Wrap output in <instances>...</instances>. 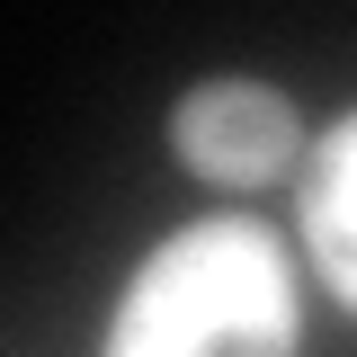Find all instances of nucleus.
Instances as JSON below:
<instances>
[{"instance_id":"nucleus-1","label":"nucleus","mask_w":357,"mask_h":357,"mask_svg":"<svg viewBox=\"0 0 357 357\" xmlns=\"http://www.w3.org/2000/svg\"><path fill=\"white\" fill-rule=\"evenodd\" d=\"M304 304L277 232L250 215H206L134 268L107 321V357H295Z\"/></svg>"},{"instance_id":"nucleus-2","label":"nucleus","mask_w":357,"mask_h":357,"mask_svg":"<svg viewBox=\"0 0 357 357\" xmlns=\"http://www.w3.org/2000/svg\"><path fill=\"white\" fill-rule=\"evenodd\" d=\"M170 152L206 188H268V178L295 170L304 116H295L286 89H268V81H197L170 107Z\"/></svg>"},{"instance_id":"nucleus-3","label":"nucleus","mask_w":357,"mask_h":357,"mask_svg":"<svg viewBox=\"0 0 357 357\" xmlns=\"http://www.w3.org/2000/svg\"><path fill=\"white\" fill-rule=\"evenodd\" d=\"M295 215H304V241H312V259H321V277L340 286V304H357V116H340V126L312 143Z\"/></svg>"}]
</instances>
